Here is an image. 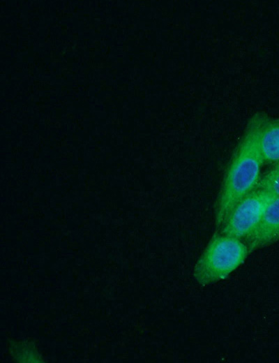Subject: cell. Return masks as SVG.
I'll return each instance as SVG.
<instances>
[{"instance_id":"cell-1","label":"cell","mask_w":279,"mask_h":363,"mask_svg":"<svg viewBox=\"0 0 279 363\" xmlns=\"http://www.w3.org/2000/svg\"><path fill=\"white\" fill-rule=\"evenodd\" d=\"M266 116L257 112L251 117L231 158L216 205L215 219L218 228L234 206L258 185L264 163L259 135Z\"/></svg>"},{"instance_id":"cell-2","label":"cell","mask_w":279,"mask_h":363,"mask_svg":"<svg viewBox=\"0 0 279 363\" xmlns=\"http://www.w3.org/2000/svg\"><path fill=\"white\" fill-rule=\"evenodd\" d=\"M250 253L241 239L216 232L195 265L194 279L201 286L225 279Z\"/></svg>"},{"instance_id":"cell-3","label":"cell","mask_w":279,"mask_h":363,"mask_svg":"<svg viewBox=\"0 0 279 363\" xmlns=\"http://www.w3.org/2000/svg\"><path fill=\"white\" fill-rule=\"evenodd\" d=\"M275 197L256 187L234 206L220 227V232L245 239L257 228L266 207Z\"/></svg>"},{"instance_id":"cell-4","label":"cell","mask_w":279,"mask_h":363,"mask_svg":"<svg viewBox=\"0 0 279 363\" xmlns=\"http://www.w3.org/2000/svg\"><path fill=\"white\" fill-rule=\"evenodd\" d=\"M279 239V197H275L266 207L254 231L244 239L250 252Z\"/></svg>"},{"instance_id":"cell-5","label":"cell","mask_w":279,"mask_h":363,"mask_svg":"<svg viewBox=\"0 0 279 363\" xmlns=\"http://www.w3.org/2000/svg\"><path fill=\"white\" fill-rule=\"evenodd\" d=\"M259 147L264 162L279 161V119L265 117L260 130Z\"/></svg>"},{"instance_id":"cell-6","label":"cell","mask_w":279,"mask_h":363,"mask_svg":"<svg viewBox=\"0 0 279 363\" xmlns=\"http://www.w3.org/2000/svg\"><path fill=\"white\" fill-rule=\"evenodd\" d=\"M257 187L262 188L276 197H279V161L264 173Z\"/></svg>"}]
</instances>
